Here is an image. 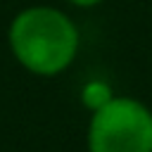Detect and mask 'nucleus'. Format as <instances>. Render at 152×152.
<instances>
[{"label":"nucleus","mask_w":152,"mask_h":152,"mask_svg":"<svg viewBox=\"0 0 152 152\" xmlns=\"http://www.w3.org/2000/svg\"><path fill=\"white\" fill-rule=\"evenodd\" d=\"M7 43L14 59L36 76H57L78 55L81 36L69 14L52 5H31L14 14Z\"/></svg>","instance_id":"obj_1"},{"label":"nucleus","mask_w":152,"mask_h":152,"mask_svg":"<svg viewBox=\"0 0 152 152\" xmlns=\"http://www.w3.org/2000/svg\"><path fill=\"white\" fill-rule=\"evenodd\" d=\"M88 152H152V109L126 95H114L90 114Z\"/></svg>","instance_id":"obj_2"},{"label":"nucleus","mask_w":152,"mask_h":152,"mask_svg":"<svg viewBox=\"0 0 152 152\" xmlns=\"http://www.w3.org/2000/svg\"><path fill=\"white\" fill-rule=\"evenodd\" d=\"M112 97H114V90L109 88L107 81H100V78H93L81 88V102L90 114L97 112L100 107H104Z\"/></svg>","instance_id":"obj_3"},{"label":"nucleus","mask_w":152,"mask_h":152,"mask_svg":"<svg viewBox=\"0 0 152 152\" xmlns=\"http://www.w3.org/2000/svg\"><path fill=\"white\" fill-rule=\"evenodd\" d=\"M66 2H71V5H76V7H95V5H100V2H104V0H66Z\"/></svg>","instance_id":"obj_4"}]
</instances>
